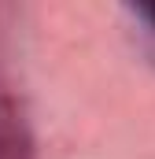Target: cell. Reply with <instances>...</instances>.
<instances>
[{"instance_id":"obj_1","label":"cell","mask_w":155,"mask_h":159,"mask_svg":"<svg viewBox=\"0 0 155 159\" xmlns=\"http://www.w3.org/2000/svg\"><path fill=\"white\" fill-rule=\"evenodd\" d=\"M148 15H152V19H155V7H148Z\"/></svg>"}]
</instances>
